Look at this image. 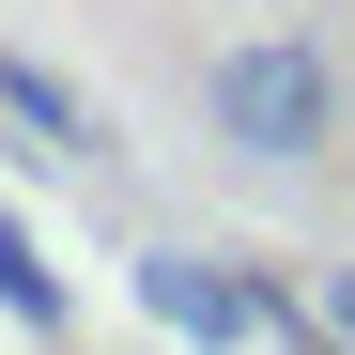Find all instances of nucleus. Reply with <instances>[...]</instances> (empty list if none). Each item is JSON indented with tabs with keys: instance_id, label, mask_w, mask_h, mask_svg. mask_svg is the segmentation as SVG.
<instances>
[{
	"instance_id": "39448f33",
	"label": "nucleus",
	"mask_w": 355,
	"mask_h": 355,
	"mask_svg": "<svg viewBox=\"0 0 355 355\" xmlns=\"http://www.w3.org/2000/svg\"><path fill=\"white\" fill-rule=\"evenodd\" d=\"M324 324H340V340H355V263H324Z\"/></svg>"
},
{
	"instance_id": "f03ea898",
	"label": "nucleus",
	"mask_w": 355,
	"mask_h": 355,
	"mask_svg": "<svg viewBox=\"0 0 355 355\" xmlns=\"http://www.w3.org/2000/svg\"><path fill=\"white\" fill-rule=\"evenodd\" d=\"M139 309L170 324V340H201V355H232L263 324V278H232V263H201V248H155L139 263Z\"/></svg>"
},
{
	"instance_id": "7ed1b4c3",
	"label": "nucleus",
	"mask_w": 355,
	"mask_h": 355,
	"mask_svg": "<svg viewBox=\"0 0 355 355\" xmlns=\"http://www.w3.org/2000/svg\"><path fill=\"white\" fill-rule=\"evenodd\" d=\"M0 108H16V124H31L46 155H93V108H78L62 78H46V62H0Z\"/></svg>"
},
{
	"instance_id": "20e7f679",
	"label": "nucleus",
	"mask_w": 355,
	"mask_h": 355,
	"mask_svg": "<svg viewBox=\"0 0 355 355\" xmlns=\"http://www.w3.org/2000/svg\"><path fill=\"white\" fill-rule=\"evenodd\" d=\"M0 309H31V324H62V278L31 263V232H16V216H0Z\"/></svg>"
},
{
	"instance_id": "f257e3e1",
	"label": "nucleus",
	"mask_w": 355,
	"mask_h": 355,
	"mask_svg": "<svg viewBox=\"0 0 355 355\" xmlns=\"http://www.w3.org/2000/svg\"><path fill=\"white\" fill-rule=\"evenodd\" d=\"M201 139L232 170H309L340 139V62H324V31H248V46H216L201 62Z\"/></svg>"
}]
</instances>
